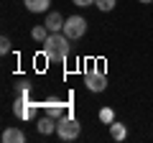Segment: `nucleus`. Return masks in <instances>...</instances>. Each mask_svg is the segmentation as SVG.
<instances>
[{
	"label": "nucleus",
	"mask_w": 153,
	"mask_h": 143,
	"mask_svg": "<svg viewBox=\"0 0 153 143\" xmlns=\"http://www.w3.org/2000/svg\"><path fill=\"white\" fill-rule=\"evenodd\" d=\"M3 143H26V136L18 128H5L3 130Z\"/></svg>",
	"instance_id": "1a4fd4ad"
},
{
	"label": "nucleus",
	"mask_w": 153,
	"mask_h": 143,
	"mask_svg": "<svg viewBox=\"0 0 153 143\" xmlns=\"http://www.w3.org/2000/svg\"><path fill=\"white\" fill-rule=\"evenodd\" d=\"M56 125H59V120H56V118H51V115L36 120V128H38V133H41V136H51V133H56Z\"/></svg>",
	"instance_id": "423d86ee"
},
{
	"label": "nucleus",
	"mask_w": 153,
	"mask_h": 143,
	"mask_svg": "<svg viewBox=\"0 0 153 143\" xmlns=\"http://www.w3.org/2000/svg\"><path fill=\"white\" fill-rule=\"evenodd\" d=\"M79 133H82V125L76 123V118H71V112H69V115H64V118H59L56 136H59L61 141H74Z\"/></svg>",
	"instance_id": "f03ea898"
},
{
	"label": "nucleus",
	"mask_w": 153,
	"mask_h": 143,
	"mask_svg": "<svg viewBox=\"0 0 153 143\" xmlns=\"http://www.w3.org/2000/svg\"><path fill=\"white\" fill-rule=\"evenodd\" d=\"M84 84H87V89H92V92H105V89H107V79H105V74L97 72L94 66L87 69V74H84Z\"/></svg>",
	"instance_id": "39448f33"
},
{
	"label": "nucleus",
	"mask_w": 153,
	"mask_h": 143,
	"mask_svg": "<svg viewBox=\"0 0 153 143\" xmlns=\"http://www.w3.org/2000/svg\"><path fill=\"white\" fill-rule=\"evenodd\" d=\"M94 5H97V10H102V13H110L115 5H117V0H94Z\"/></svg>",
	"instance_id": "4468645a"
},
{
	"label": "nucleus",
	"mask_w": 153,
	"mask_h": 143,
	"mask_svg": "<svg viewBox=\"0 0 153 143\" xmlns=\"http://www.w3.org/2000/svg\"><path fill=\"white\" fill-rule=\"evenodd\" d=\"M23 5L31 13H46L49 5H51V0H23Z\"/></svg>",
	"instance_id": "9d476101"
},
{
	"label": "nucleus",
	"mask_w": 153,
	"mask_h": 143,
	"mask_svg": "<svg viewBox=\"0 0 153 143\" xmlns=\"http://www.w3.org/2000/svg\"><path fill=\"white\" fill-rule=\"evenodd\" d=\"M44 107H46V112H49L51 118H56V120H59L61 112H64V102H61L59 97H49V100L44 102Z\"/></svg>",
	"instance_id": "6e6552de"
},
{
	"label": "nucleus",
	"mask_w": 153,
	"mask_h": 143,
	"mask_svg": "<svg viewBox=\"0 0 153 143\" xmlns=\"http://www.w3.org/2000/svg\"><path fill=\"white\" fill-rule=\"evenodd\" d=\"M33 107H36V102H33L28 95H21V97H16V102H13V112H16V118H21V120H31Z\"/></svg>",
	"instance_id": "20e7f679"
},
{
	"label": "nucleus",
	"mask_w": 153,
	"mask_h": 143,
	"mask_svg": "<svg viewBox=\"0 0 153 143\" xmlns=\"http://www.w3.org/2000/svg\"><path fill=\"white\" fill-rule=\"evenodd\" d=\"M61 33H66L71 41L82 39L84 33H87V18H82V16H71V18H66V21H64V28H61Z\"/></svg>",
	"instance_id": "7ed1b4c3"
},
{
	"label": "nucleus",
	"mask_w": 153,
	"mask_h": 143,
	"mask_svg": "<svg viewBox=\"0 0 153 143\" xmlns=\"http://www.w3.org/2000/svg\"><path fill=\"white\" fill-rule=\"evenodd\" d=\"M74 5H79V8H87V5H94V0H71Z\"/></svg>",
	"instance_id": "dca6fc26"
},
{
	"label": "nucleus",
	"mask_w": 153,
	"mask_h": 143,
	"mask_svg": "<svg viewBox=\"0 0 153 143\" xmlns=\"http://www.w3.org/2000/svg\"><path fill=\"white\" fill-rule=\"evenodd\" d=\"M49 33H51V31H49L46 26H33V28H31V39H33V41H41V44H44V41L49 39Z\"/></svg>",
	"instance_id": "f8f14e48"
},
{
	"label": "nucleus",
	"mask_w": 153,
	"mask_h": 143,
	"mask_svg": "<svg viewBox=\"0 0 153 143\" xmlns=\"http://www.w3.org/2000/svg\"><path fill=\"white\" fill-rule=\"evenodd\" d=\"M110 136L115 138V141H125V136H128V128L123 125V123H110Z\"/></svg>",
	"instance_id": "9b49d317"
},
{
	"label": "nucleus",
	"mask_w": 153,
	"mask_h": 143,
	"mask_svg": "<svg viewBox=\"0 0 153 143\" xmlns=\"http://www.w3.org/2000/svg\"><path fill=\"white\" fill-rule=\"evenodd\" d=\"M8 51H10V39L3 36V39H0V54H8Z\"/></svg>",
	"instance_id": "2eb2a0df"
},
{
	"label": "nucleus",
	"mask_w": 153,
	"mask_h": 143,
	"mask_svg": "<svg viewBox=\"0 0 153 143\" xmlns=\"http://www.w3.org/2000/svg\"><path fill=\"white\" fill-rule=\"evenodd\" d=\"M140 3H153V0H140Z\"/></svg>",
	"instance_id": "a211bd4d"
},
{
	"label": "nucleus",
	"mask_w": 153,
	"mask_h": 143,
	"mask_svg": "<svg viewBox=\"0 0 153 143\" xmlns=\"http://www.w3.org/2000/svg\"><path fill=\"white\" fill-rule=\"evenodd\" d=\"M100 123H105V125L115 123V110L112 107H102V110H100Z\"/></svg>",
	"instance_id": "ddd939ff"
},
{
	"label": "nucleus",
	"mask_w": 153,
	"mask_h": 143,
	"mask_svg": "<svg viewBox=\"0 0 153 143\" xmlns=\"http://www.w3.org/2000/svg\"><path fill=\"white\" fill-rule=\"evenodd\" d=\"M69 36L66 33H49V39L44 41V56L49 61H56V64H61V61L69 56Z\"/></svg>",
	"instance_id": "f257e3e1"
},
{
	"label": "nucleus",
	"mask_w": 153,
	"mask_h": 143,
	"mask_svg": "<svg viewBox=\"0 0 153 143\" xmlns=\"http://www.w3.org/2000/svg\"><path fill=\"white\" fill-rule=\"evenodd\" d=\"M28 89H31V84H28V82H21V84H18V92H21V95H28Z\"/></svg>",
	"instance_id": "f3484780"
},
{
	"label": "nucleus",
	"mask_w": 153,
	"mask_h": 143,
	"mask_svg": "<svg viewBox=\"0 0 153 143\" xmlns=\"http://www.w3.org/2000/svg\"><path fill=\"white\" fill-rule=\"evenodd\" d=\"M64 21H66V18L61 16L59 10H56V13H49V16H46V23H44V26L49 28L51 33H59L61 28H64Z\"/></svg>",
	"instance_id": "0eeeda50"
}]
</instances>
